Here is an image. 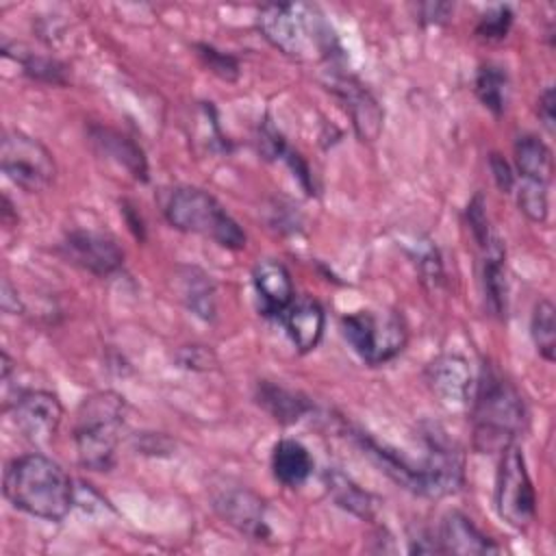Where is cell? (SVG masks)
Segmentation results:
<instances>
[{"label":"cell","instance_id":"cell-19","mask_svg":"<svg viewBox=\"0 0 556 556\" xmlns=\"http://www.w3.org/2000/svg\"><path fill=\"white\" fill-rule=\"evenodd\" d=\"M482 258V289H484V302L489 311L495 317L506 315V302H508V289H506V269H504V248L497 237H493L484 248Z\"/></svg>","mask_w":556,"mask_h":556},{"label":"cell","instance_id":"cell-28","mask_svg":"<svg viewBox=\"0 0 556 556\" xmlns=\"http://www.w3.org/2000/svg\"><path fill=\"white\" fill-rule=\"evenodd\" d=\"M517 206L530 222L543 224L547 219V185L523 180L517 189Z\"/></svg>","mask_w":556,"mask_h":556},{"label":"cell","instance_id":"cell-26","mask_svg":"<svg viewBox=\"0 0 556 556\" xmlns=\"http://www.w3.org/2000/svg\"><path fill=\"white\" fill-rule=\"evenodd\" d=\"M530 334L539 354L552 363L556 356V308L549 300H539L532 308Z\"/></svg>","mask_w":556,"mask_h":556},{"label":"cell","instance_id":"cell-21","mask_svg":"<svg viewBox=\"0 0 556 556\" xmlns=\"http://www.w3.org/2000/svg\"><path fill=\"white\" fill-rule=\"evenodd\" d=\"M256 402L280 424H295L313 408L308 397H304L302 393L285 389L274 382H267V380L258 382Z\"/></svg>","mask_w":556,"mask_h":556},{"label":"cell","instance_id":"cell-3","mask_svg":"<svg viewBox=\"0 0 556 556\" xmlns=\"http://www.w3.org/2000/svg\"><path fill=\"white\" fill-rule=\"evenodd\" d=\"M256 26L274 48L295 61L330 59L337 48L332 28L313 4H267L258 11Z\"/></svg>","mask_w":556,"mask_h":556},{"label":"cell","instance_id":"cell-5","mask_svg":"<svg viewBox=\"0 0 556 556\" xmlns=\"http://www.w3.org/2000/svg\"><path fill=\"white\" fill-rule=\"evenodd\" d=\"M165 217L174 228L213 239L222 248L241 250L245 245L241 226L204 189L178 187L165 204Z\"/></svg>","mask_w":556,"mask_h":556},{"label":"cell","instance_id":"cell-32","mask_svg":"<svg viewBox=\"0 0 556 556\" xmlns=\"http://www.w3.org/2000/svg\"><path fill=\"white\" fill-rule=\"evenodd\" d=\"M489 167H491V174H493V180H495L497 189H500L502 193H510V191L515 189V174H513L508 161H506L504 156H500V154L493 152V154L489 156Z\"/></svg>","mask_w":556,"mask_h":556},{"label":"cell","instance_id":"cell-25","mask_svg":"<svg viewBox=\"0 0 556 556\" xmlns=\"http://www.w3.org/2000/svg\"><path fill=\"white\" fill-rule=\"evenodd\" d=\"M476 96L493 115H502L508 102V76L504 67L484 63L476 76Z\"/></svg>","mask_w":556,"mask_h":556},{"label":"cell","instance_id":"cell-30","mask_svg":"<svg viewBox=\"0 0 556 556\" xmlns=\"http://www.w3.org/2000/svg\"><path fill=\"white\" fill-rule=\"evenodd\" d=\"M195 48H198V54L204 61V65L213 74H217L219 78L235 80L239 76V63H237L235 56H230L226 52H219V50H215L213 46H206V43H198Z\"/></svg>","mask_w":556,"mask_h":556},{"label":"cell","instance_id":"cell-10","mask_svg":"<svg viewBox=\"0 0 556 556\" xmlns=\"http://www.w3.org/2000/svg\"><path fill=\"white\" fill-rule=\"evenodd\" d=\"M61 419L63 406L50 391H24L13 402V421L30 443H48L56 434Z\"/></svg>","mask_w":556,"mask_h":556},{"label":"cell","instance_id":"cell-16","mask_svg":"<svg viewBox=\"0 0 556 556\" xmlns=\"http://www.w3.org/2000/svg\"><path fill=\"white\" fill-rule=\"evenodd\" d=\"M282 319L293 345L300 352H311L313 348H317L326 326V315L317 300L306 295L293 300L282 313Z\"/></svg>","mask_w":556,"mask_h":556},{"label":"cell","instance_id":"cell-14","mask_svg":"<svg viewBox=\"0 0 556 556\" xmlns=\"http://www.w3.org/2000/svg\"><path fill=\"white\" fill-rule=\"evenodd\" d=\"M328 85L350 113L358 139L376 141L382 130V109L378 106L376 98L354 76L348 74L332 72Z\"/></svg>","mask_w":556,"mask_h":556},{"label":"cell","instance_id":"cell-11","mask_svg":"<svg viewBox=\"0 0 556 556\" xmlns=\"http://www.w3.org/2000/svg\"><path fill=\"white\" fill-rule=\"evenodd\" d=\"M215 513L235 530L250 539H265L269 534L265 519V502L245 486H224L213 495Z\"/></svg>","mask_w":556,"mask_h":556},{"label":"cell","instance_id":"cell-18","mask_svg":"<svg viewBox=\"0 0 556 556\" xmlns=\"http://www.w3.org/2000/svg\"><path fill=\"white\" fill-rule=\"evenodd\" d=\"M89 137L100 154H104L106 159L122 165L135 180H141V182L148 180L146 156L132 139H128L126 135H122L113 128H102V126L91 128Z\"/></svg>","mask_w":556,"mask_h":556},{"label":"cell","instance_id":"cell-35","mask_svg":"<svg viewBox=\"0 0 556 556\" xmlns=\"http://www.w3.org/2000/svg\"><path fill=\"white\" fill-rule=\"evenodd\" d=\"M2 308H4V313H17V308H20V300L13 293L9 278H4V282H2Z\"/></svg>","mask_w":556,"mask_h":556},{"label":"cell","instance_id":"cell-7","mask_svg":"<svg viewBox=\"0 0 556 556\" xmlns=\"http://www.w3.org/2000/svg\"><path fill=\"white\" fill-rule=\"evenodd\" d=\"M495 506L500 517L517 530L528 528L536 515V493L526 467V458L515 443L506 445L500 452V465L495 476Z\"/></svg>","mask_w":556,"mask_h":556},{"label":"cell","instance_id":"cell-33","mask_svg":"<svg viewBox=\"0 0 556 556\" xmlns=\"http://www.w3.org/2000/svg\"><path fill=\"white\" fill-rule=\"evenodd\" d=\"M211 363V352H206L202 345H187L180 350V365L204 369Z\"/></svg>","mask_w":556,"mask_h":556},{"label":"cell","instance_id":"cell-13","mask_svg":"<svg viewBox=\"0 0 556 556\" xmlns=\"http://www.w3.org/2000/svg\"><path fill=\"white\" fill-rule=\"evenodd\" d=\"M426 382L447 408H463L473 395V376L460 354H441L426 367Z\"/></svg>","mask_w":556,"mask_h":556},{"label":"cell","instance_id":"cell-6","mask_svg":"<svg viewBox=\"0 0 556 556\" xmlns=\"http://www.w3.org/2000/svg\"><path fill=\"white\" fill-rule=\"evenodd\" d=\"M341 330L354 352L369 365L395 358L408 341L404 317L395 311L350 313L341 319Z\"/></svg>","mask_w":556,"mask_h":556},{"label":"cell","instance_id":"cell-9","mask_svg":"<svg viewBox=\"0 0 556 556\" xmlns=\"http://www.w3.org/2000/svg\"><path fill=\"white\" fill-rule=\"evenodd\" d=\"M415 469V493L419 495L443 497L456 493L463 484V456L456 445L437 432L428 434V452Z\"/></svg>","mask_w":556,"mask_h":556},{"label":"cell","instance_id":"cell-1","mask_svg":"<svg viewBox=\"0 0 556 556\" xmlns=\"http://www.w3.org/2000/svg\"><path fill=\"white\" fill-rule=\"evenodd\" d=\"M526 404L517 387L493 365H484L471 395L473 447L491 454L502 452L523 432Z\"/></svg>","mask_w":556,"mask_h":556},{"label":"cell","instance_id":"cell-4","mask_svg":"<svg viewBox=\"0 0 556 556\" xmlns=\"http://www.w3.org/2000/svg\"><path fill=\"white\" fill-rule=\"evenodd\" d=\"M126 419V402L113 391H100L83 400L76 413L74 443L83 467L109 471Z\"/></svg>","mask_w":556,"mask_h":556},{"label":"cell","instance_id":"cell-24","mask_svg":"<svg viewBox=\"0 0 556 556\" xmlns=\"http://www.w3.org/2000/svg\"><path fill=\"white\" fill-rule=\"evenodd\" d=\"M324 480H326L328 493L341 508L350 510L352 515H356L361 519L374 517L376 500L367 491H363L356 482H352L348 476H343L341 471H326Z\"/></svg>","mask_w":556,"mask_h":556},{"label":"cell","instance_id":"cell-8","mask_svg":"<svg viewBox=\"0 0 556 556\" xmlns=\"http://www.w3.org/2000/svg\"><path fill=\"white\" fill-rule=\"evenodd\" d=\"M0 165L7 178L28 193L48 189L56 176L52 152L39 139L20 130L4 132Z\"/></svg>","mask_w":556,"mask_h":556},{"label":"cell","instance_id":"cell-23","mask_svg":"<svg viewBox=\"0 0 556 556\" xmlns=\"http://www.w3.org/2000/svg\"><path fill=\"white\" fill-rule=\"evenodd\" d=\"M515 163L519 174L526 180H534L543 185L552 180V172H554L552 150L536 135H523L515 141Z\"/></svg>","mask_w":556,"mask_h":556},{"label":"cell","instance_id":"cell-12","mask_svg":"<svg viewBox=\"0 0 556 556\" xmlns=\"http://www.w3.org/2000/svg\"><path fill=\"white\" fill-rule=\"evenodd\" d=\"M63 250L65 256L96 274V276H109L113 271H117L124 263V252L117 245V241L104 232H96V230H74L65 237L63 241Z\"/></svg>","mask_w":556,"mask_h":556},{"label":"cell","instance_id":"cell-17","mask_svg":"<svg viewBox=\"0 0 556 556\" xmlns=\"http://www.w3.org/2000/svg\"><path fill=\"white\" fill-rule=\"evenodd\" d=\"M439 547L447 554H495L500 547L482 534L469 517L458 510H452L443 517L439 530Z\"/></svg>","mask_w":556,"mask_h":556},{"label":"cell","instance_id":"cell-22","mask_svg":"<svg viewBox=\"0 0 556 556\" xmlns=\"http://www.w3.org/2000/svg\"><path fill=\"white\" fill-rule=\"evenodd\" d=\"M178 291L185 306L200 319L211 321L215 317V287L211 276L200 267H178Z\"/></svg>","mask_w":556,"mask_h":556},{"label":"cell","instance_id":"cell-20","mask_svg":"<svg viewBox=\"0 0 556 556\" xmlns=\"http://www.w3.org/2000/svg\"><path fill=\"white\" fill-rule=\"evenodd\" d=\"M271 471L285 486H300L313 473V458L300 441L282 439L271 452Z\"/></svg>","mask_w":556,"mask_h":556},{"label":"cell","instance_id":"cell-27","mask_svg":"<svg viewBox=\"0 0 556 556\" xmlns=\"http://www.w3.org/2000/svg\"><path fill=\"white\" fill-rule=\"evenodd\" d=\"M15 61H20V65L24 67V74L41 80V83H52V85H63L65 83V67L50 59V56H39L35 52H26V54H11Z\"/></svg>","mask_w":556,"mask_h":556},{"label":"cell","instance_id":"cell-15","mask_svg":"<svg viewBox=\"0 0 556 556\" xmlns=\"http://www.w3.org/2000/svg\"><path fill=\"white\" fill-rule=\"evenodd\" d=\"M252 278L256 295L261 300V311L269 317H282L287 306L295 300L289 269L276 258H263L254 265Z\"/></svg>","mask_w":556,"mask_h":556},{"label":"cell","instance_id":"cell-34","mask_svg":"<svg viewBox=\"0 0 556 556\" xmlns=\"http://www.w3.org/2000/svg\"><path fill=\"white\" fill-rule=\"evenodd\" d=\"M554 102H556L554 89L547 87V89L539 96V106H536V113H539L543 126H545L549 132H554Z\"/></svg>","mask_w":556,"mask_h":556},{"label":"cell","instance_id":"cell-29","mask_svg":"<svg viewBox=\"0 0 556 556\" xmlns=\"http://www.w3.org/2000/svg\"><path fill=\"white\" fill-rule=\"evenodd\" d=\"M510 24H513V11L508 7L500 4L480 17V22L476 26V35L486 41H500L506 37Z\"/></svg>","mask_w":556,"mask_h":556},{"label":"cell","instance_id":"cell-31","mask_svg":"<svg viewBox=\"0 0 556 556\" xmlns=\"http://www.w3.org/2000/svg\"><path fill=\"white\" fill-rule=\"evenodd\" d=\"M419 274H421V280L428 282L430 287H437L443 282V265H441V258H439V252L437 248L428 245L421 254H419Z\"/></svg>","mask_w":556,"mask_h":556},{"label":"cell","instance_id":"cell-2","mask_svg":"<svg viewBox=\"0 0 556 556\" xmlns=\"http://www.w3.org/2000/svg\"><path fill=\"white\" fill-rule=\"evenodd\" d=\"M4 497L33 517L61 521L74 504V486L56 460L33 452L7 465Z\"/></svg>","mask_w":556,"mask_h":556}]
</instances>
